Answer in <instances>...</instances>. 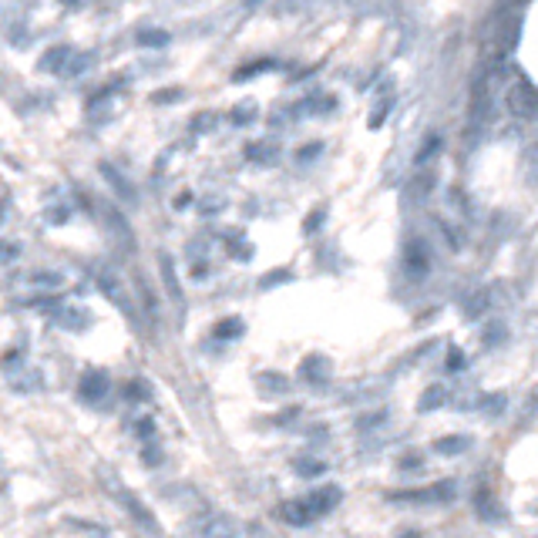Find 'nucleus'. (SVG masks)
<instances>
[{"label": "nucleus", "mask_w": 538, "mask_h": 538, "mask_svg": "<svg viewBox=\"0 0 538 538\" xmlns=\"http://www.w3.org/2000/svg\"><path fill=\"white\" fill-rule=\"evenodd\" d=\"M98 481H102L104 494L111 498V501H118L125 512H128V518L135 521V525H142L145 532H158V521H155L152 508L131 491L122 478H118V471H111V468H98Z\"/></svg>", "instance_id": "obj_1"}, {"label": "nucleus", "mask_w": 538, "mask_h": 538, "mask_svg": "<svg viewBox=\"0 0 538 538\" xmlns=\"http://www.w3.org/2000/svg\"><path fill=\"white\" fill-rule=\"evenodd\" d=\"M98 286H102V293L115 303V307L122 309L125 316H128L131 323H138V309H135V303H131V296H128V289L122 286V280L115 276V273H108V269H102L98 273Z\"/></svg>", "instance_id": "obj_2"}, {"label": "nucleus", "mask_w": 538, "mask_h": 538, "mask_svg": "<svg viewBox=\"0 0 538 538\" xmlns=\"http://www.w3.org/2000/svg\"><path fill=\"white\" fill-rule=\"evenodd\" d=\"M108 387H111V377L104 374L102 367H91V370H84V374H81V381H77V394H81V401L98 404L104 394H108Z\"/></svg>", "instance_id": "obj_3"}, {"label": "nucleus", "mask_w": 538, "mask_h": 538, "mask_svg": "<svg viewBox=\"0 0 538 538\" xmlns=\"http://www.w3.org/2000/svg\"><path fill=\"white\" fill-rule=\"evenodd\" d=\"M102 215H104V226H108V232H111V236H115V242L122 246V253H131V249H135V232H131V226L125 222V215H122L118 209H111V205H104Z\"/></svg>", "instance_id": "obj_4"}, {"label": "nucleus", "mask_w": 538, "mask_h": 538, "mask_svg": "<svg viewBox=\"0 0 538 538\" xmlns=\"http://www.w3.org/2000/svg\"><path fill=\"white\" fill-rule=\"evenodd\" d=\"M51 323L61 330H71V334H84L91 327V313L81 307H57L51 313Z\"/></svg>", "instance_id": "obj_5"}, {"label": "nucleus", "mask_w": 538, "mask_h": 538, "mask_svg": "<svg viewBox=\"0 0 538 538\" xmlns=\"http://www.w3.org/2000/svg\"><path fill=\"white\" fill-rule=\"evenodd\" d=\"M340 505V488L336 485H323V488H316L313 494L307 498V508H309V515L313 518H320V515H330Z\"/></svg>", "instance_id": "obj_6"}, {"label": "nucleus", "mask_w": 538, "mask_h": 538, "mask_svg": "<svg viewBox=\"0 0 538 538\" xmlns=\"http://www.w3.org/2000/svg\"><path fill=\"white\" fill-rule=\"evenodd\" d=\"M102 175H104V182L115 189V195L118 199H125V202H135V185H131L115 165H108V162H102Z\"/></svg>", "instance_id": "obj_7"}, {"label": "nucleus", "mask_w": 538, "mask_h": 538, "mask_svg": "<svg viewBox=\"0 0 538 538\" xmlns=\"http://www.w3.org/2000/svg\"><path fill=\"white\" fill-rule=\"evenodd\" d=\"M158 269H162V282H165V289H169V296H172V303L182 309V286H179V276H175V262L172 256H158Z\"/></svg>", "instance_id": "obj_8"}, {"label": "nucleus", "mask_w": 538, "mask_h": 538, "mask_svg": "<svg viewBox=\"0 0 538 538\" xmlns=\"http://www.w3.org/2000/svg\"><path fill=\"white\" fill-rule=\"evenodd\" d=\"M199 535L202 538H236V532H232L229 518H205L202 525H199Z\"/></svg>", "instance_id": "obj_9"}, {"label": "nucleus", "mask_w": 538, "mask_h": 538, "mask_svg": "<svg viewBox=\"0 0 538 538\" xmlns=\"http://www.w3.org/2000/svg\"><path fill=\"white\" fill-rule=\"evenodd\" d=\"M95 54L84 51V54H71V61H68V68H64V77H81L84 71H91L95 68Z\"/></svg>", "instance_id": "obj_10"}, {"label": "nucleus", "mask_w": 538, "mask_h": 538, "mask_svg": "<svg viewBox=\"0 0 538 538\" xmlns=\"http://www.w3.org/2000/svg\"><path fill=\"white\" fill-rule=\"evenodd\" d=\"M300 374H303V377H309V381L316 384V381H323V377L330 374V363H327L323 357H316V354H313V357H307V360H303Z\"/></svg>", "instance_id": "obj_11"}, {"label": "nucleus", "mask_w": 538, "mask_h": 538, "mask_svg": "<svg viewBox=\"0 0 538 538\" xmlns=\"http://www.w3.org/2000/svg\"><path fill=\"white\" fill-rule=\"evenodd\" d=\"M27 282H30L34 289H61V286H64V276H61V273H51V269H41V273H30Z\"/></svg>", "instance_id": "obj_12"}, {"label": "nucleus", "mask_w": 538, "mask_h": 538, "mask_svg": "<svg viewBox=\"0 0 538 538\" xmlns=\"http://www.w3.org/2000/svg\"><path fill=\"white\" fill-rule=\"evenodd\" d=\"M282 518H286L289 525H307V521H313L307 501H286V505H282Z\"/></svg>", "instance_id": "obj_13"}, {"label": "nucleus", "mask_w": 538, "mask_h": 538, "mask_svg": "<svg viewBox=\"0 0 538 538\" xmlns=\"http://www.w3.org/2000/svg\"><path fill=\"white\" fill-rule=\"evenodd\" d=\"M71 54H75L71 48H54V51H48V57L41 61V68H44V71H57V75H61V71L68 68Z\"/></svg>", "instance_id": "obj_14"}, {"label": "nucleus", "mask_w": 538, "mask_h": 538, "mask_svg": "<svg viewBox=\"0 0 538 538\" xmlns=\"http://www.w3.org/2000/svg\"><path fill=\"white\" fill-rule=\"evenodd\" d=\"M215 336H219V340H236V336H242V320H239V316L219 320V323H215Z\"/></svg>", "instance_id": "obj_15"}, {"label": "nucleus", "mask_w": 538, "mask_h": 538, "mask_svg": "<svg viewBox=\"0 0 538 538\" xmlns=\"http://www.w3.org/2000/svg\"><path fill=\"white\" fill-rule=\"evenodd\" d=\"M434 448H437V454H461V451H468V437L451 434V437H444V441H437Z\"/></svg>", "instance_id": "obj_16"}, {"label": "nucleus", "mask_w": 538, "mask_h": 538, "mask_svg": "<svg viewBox=\"0 0 538 538\" xmlns=\"http://www.w3.org/2000/svg\"><path fill=\"white\" fill-rule=\"evenodd\" d=\"M138 44H145V48H165L169 44V34L165 30H142L138 34Z\"/></svg>", "instance_id": "obj_17"}, {"label": "nucleus", "mask_w": 538, "mask_h": 538, "mask_svg": "<svg viewBox=\"0 0 538 538\" xmlns=\"http://www.w3.org/2000/svg\"><path fill=\"white\" fill-rule=\"evenodd\" d=\"M444 397H448V394H444V387L434 384L427 394H424V397H421V410H434L437 404H444Z\"/></svg>", "instance_id": "obj_18"}, {"label": "nucleus", "mask_w": 538, "mask_h": 538, "mask_svg": "<svg viewBox=\"0 0 538 538\" xmlns=\"http://www.w3.org/2000/svg\"><path fill=\"white\" fill-rule=\"evenodd\" d=\"M148 394H152V390H148L145 381H131V384L125 387V397H128V401H148Z\"/></svg>", "instance_id": "obj_19"}, {"label": "nucleus", "mask_w": 538, "mask_h": 538, "mask_svg": "<svg viewBox=\"0 0 538 538\" xmlns=\"http://www.w3.org/2000/svg\"><path fill=\"white\" fill-rule=\"evenodd\" d=\"M296 474H303V478H316V474H323V464L309 461V458H300V461H296Z\"/></svg>", "instance_id": "obj_20"}, {"label": "nucleus", "mask_w": 538, "mask_h": 538, "mask_svg": "<svg viewBox=\"0 0 538 538\" xmlns=\"http://www.w3.org/2000/svg\"><path fill=\"white\" fill-rule=\"evenodd\" d=\"M485 307H488V296H485V293H478V296H471V300H468L464 313H468V316H481V313H485Z\"/></svg>", "instance_id": "obj_21"}, {"label": "nucleus", "mask_w": 538, "mask_h": 538, "mask_svg": "<svg viewBox=\"0 0 538 538\" xmlns=\"http://www.w3.org/2000/svg\"><path fill=\"white\" fill-rule=\"evenodd\" d=\"M17 256H21V246H14V242H0V266L14 262Z\"/></svg>", "instance_id": "obj_22"}, {"label": "nucleus", "mask_w": 538, "mask_h": 538, "mask_svg": "<svg viewBox=\"0 0 538 538\" xmlns=\"http://www.w3.org/2000/svg\"><path fill=\"white\" fill-rule=\"evenodd\" d=\"M64 219H68V209H64V205H61V209H51V212H48V222H51V226H61Z\"/></svg>", "instance_id": "obj_23"}, {"label": "nucleus", "mask_w": 538, "mask_h": 538, "mask_svg": "<svg viewBox=\"0 0 538 538\" xmlns=\"http://www.w3.org/2000/svg\"><path fill=\"white\" fill-rule=\"evenodd\" d=\"M282 280H289V273H286V269H280V273H269V276L262 280V289H269L273 282H282Z\"/></svg>", "instance_id": "obj_24"}, {"label": "nucleus", "mask_w": 538, "mask_h": 538, "mask_svg": "<svg viewBox=\"0 0 538 538\" xmlns=\"http://www.w3.org/2000/svg\"><path fill=\"white\" fill-rule=\"evenodd\" d=\"M175 98H182V91H158L155 95V102L162 104V102H175Z\"/></svg>", "instance_id": "obj_25"}, {"label": "nucleus", "mask_w": 538, "mask_h": 538, "mask_svg": "<svg viewBox=\"0 0 538 538\" xmlns=\"http://www.w3.org/2000/svg\"><path fill=\"white\" fill-rule=\"evenodd\" d=\"M145 461H148V468H158V451L155 448H145Z\"/></svg>", "instance_id": "obj_26"}]
</instances>
